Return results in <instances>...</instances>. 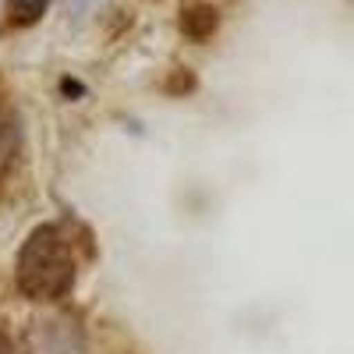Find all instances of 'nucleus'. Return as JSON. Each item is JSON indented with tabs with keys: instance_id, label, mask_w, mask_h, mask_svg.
<instances>
[{
	"instance_id": "obj_7",
	"label": "nucleus",
	"mask_w": 354,
	"mask_h": 354,
	"mask_svg": "<svg viewBox=\"0 0 354 354\" xmlns=\"http://www.w3.org/2000/svg\"><path fill=\"white\" fill-rule=\"evenodd\" d=\"M61 93H64L68 100H82V96H85V85L75 82V78H64V82H61Z\"/></svg>"
},
{
	"instance_id": "obj_8",
	"label": "nucleus",
	"mask_w": 354,
	"mask_h": 354,
	"mask_svg": "<svg viewBox=\"0 0 354 354\" xmlns=\"http://www.w3.org/2000/svg\"><path fill=\"white\" fill-rule=\"evenodd\" d=\"M0 354H15V344H11V337L0 330Z\"/></svg>"
},
{
	"instance_id": "obj_9",
	"label": "nucleus",
	"mask_w": 354,
	"mask_h": 354,
	"mask_svg": "<svg viewBox=\"0 0 354 354\" xmlns=\"http://www.w3.org/2000/svg\"><path fill=\"white\" fill-rule=\"evenodd\" d=\"M149 4H160V0H149Z\"/></svg>"
},
{
	"instance_id": "obj_5",
	"label": "nucleus",
	"mask_w": 354,
	"mask_h": 354,
	"mask_svg": "<svg viewBox=\"0 0 354 354\" xmlns=\"http://www.w3.org/2000/svg\"><path fill=\"white\" fill-rule=\"evenodd\" d=\"M50 8V0H4V11H8V21L18 25V28H28L36 25Z\"/></svg>"
},
{
	"instance_id": "obj_2",
	"label": "nucleus",
	"mask_w": 354,
	"mask_h": 354,
	"mask_svg": "<svg viewBox=\"0 0 354 354\" xmlns=\"http://www.w3.org/2000/svg\"><path fill=\"white\" fill-rule=\"evenodd\" d=\"M28 351L32 354H85V340L78 322L68 315L36 319L28 330Z\"/></svg>"
},
{
	"instance_id": "obj_4",
	"label": "nucleus",
	"mask_w": 354,
	"mask_h": 354,
	"mask_svg": "<svg viewBox=\"0 0 354 354\" xmlns=\"http://www.w3.org/2000/svg\"><path fill=\"white\" fill-rule=\"evenodd\" d=\"M21 153V121L15 110L0 113V177H4Z\"/></svg>"
},
{
	"instance_id": "obj_1",
	"label": "nucleus",
	"mask_w": 354,
	"mask_h": 354,
	"mask_svg": "<svg viewBox=\"0 0 354 354\" xmlns=\"http://www.w3.org/2000/svg\"><path fill=\"white\" fill-rule=\"evenodd\" d=\"M78 280V266L68 234L57 223H39L36 230H28V238L18 248L15 259V283L28 301H61L71 294Z\"/></svg>"
},
{
	"instance_id": "obj_3",
	"label": "nucleus",
	"mask_w": 354,
	"mask_h": 354,
	"mask_svg": "<svg viewBox=\"0 0 354 354\" xmlns=\"http://www.w3.org/2000/svg\"><path fill=\"white\" fill-rule=\"evenodd\" d=\"M177 28L192 43H209L220 32V8L209 4V0H188L181 15H177Z\"/></svg>"
},
{
	"instance_id": "obj_6",
	"label": "nucleus",
	"mask_w": 354,
	"mask_h": 354,
	"mask_svg": "<svg viewBox=\"0 0 354 354\" xmlns=\"http://www.w3.org/2000/svg\"><path fill=\"white\" fill-rule=\"evenodd\" d=\"M160 88H163L167 96L181 100V96H192L195 88H198V78H195V71H188V68H174V71L160 82Z\"/></svg>"
}]
</instances>
